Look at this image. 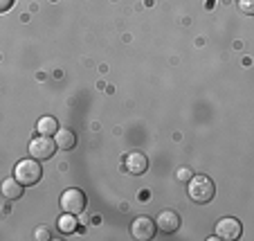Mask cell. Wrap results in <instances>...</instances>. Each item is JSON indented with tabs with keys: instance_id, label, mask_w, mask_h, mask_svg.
<instances>
[{
	"instance_id": "cell-1",
	"label": "cell",
	"mask_w": 254,
	"mask_h": 241,
	"mask_svg": "<svg viewBox=\"0 0 254 241\" xmlns=\"http://www.w3.org/2000/svg\"><path fill=\"white\" fill-rule=\"evenodd\" d=\"M41 176H43V169H41V162L39 160H20L18 164H16L14 169V178L18 180L23 187H27V185H36L41 180Z\"/></svg>"
},
{
	"instance_id": "cell-2",
	"label": "cell",
	"mask_w": 254,
	"mask_h": 241,
	"mask_svg": "<svg viewBox=\"0 0 254 241\" xmlns=\"http://www.w3.org/2000/svg\"><path fill=\"white\" fill-rule=\"evenodd\" d=\"M216 194L214 180L207 178V176H191L189 180V196H191L193 203H209Z\"/></svg>"
},
{
	"instance_id": "cell-3",
	"label": "cell",
	"mask_w": 254,
	"mask_h": 241,
	"mask_svg": "<svg viewBox=\"0 0 254 241\" xmlns=\"http://www.w3.org/2000/svg\"><path fill=\"white\" fill-rule=\"evenodd\" d=\"M86 194L81 192L79 187H70L65 189V192L61 194V210L63 214H74V217H79V214L86 210Z\"/></svg>"
},
{
	"instance_id": "cell-4",
	"label": "cell",
	"mask_w": 254,
	"mask_h": 241,
	"mask_svg": "<svg viewBox=\"0 0 254 241\" xmlns=\"http://www.w3.org/2000/svg\"><path fill=\"white\" fill-rule=\"evenodd\" d=\"M57 154V142L52 140V135H36L32 142H29V156L34 160H50Z\"/></svg>"
},
{
	"instance_id": "cell-5",
	"label": "cell",
	"mask_w": 254,
	"mask_h": 241,
	"mask_svg": "<svg viewBox=\"0 0 254 241\" xmlns=\"http://www.w3.org/2000/svg\"><path fill=\"white\" fill-rule=\"evenodd\" d=\"M214 232H216V237H218V239L234 241V239H239V237H241V232H243V226H241L239 219L225 217V219H221V221L216 223Z\"/></svg>"
},
{
	"instance_id": "cell-6",
	"label": "cell",
	"mask_w": 254,
	"mask_h": 241,
	"mask_svg": "<svg viewBox=\"0 0 254 241\" xmlns=\"http://www.w3.org/2000/svg\"><path fill=\"white\" fill-rule=\"evenodd\" d=\"M155 230H158V228H155V221L153 219H149V217H137L133 221V226H130V235H133L137 241L153 239Z\"/></svg>"
},
{
	"instance_id": "cell-7",
	"label": "cell",
	"mask_w": 254,
	"mask_h": 241,
	"mask_svg": "<svg viewBox=\"0 0 254 241\" xmlns=\"http://www.w3.org/2000/svg\"><path fill=\"white\" fill-rule=\"evenodd\" d=\"M155 228L164 235H173V232L180 230V217H178L173 210H162L155 219Z\"/></svg>"
},
{
	"instance_id": "cell-8",
	"label": "cell",
	"mask_w": 254,
	"mask_h": 241,
	"mask_svg": "<svg viewBox=\"0 0 254 241\" xmlns=\"http://www.w3.org/2000/svg\"><path fill=\"white\" fill-rule=\"evenodd\" d=\"M124 162H126L124 169L133 176H142L144 171L149 169V158H146L142 151H130V154L124 158Z\"/></svg>"
},
{
	"instance_id": "cell-9",
	"label": "cell",
	"mask_w": 254,
	"mask_h": 241,
	"mask_svg": "<svg viewBox=\"0 0 254 241\" xmlns=\"http://www.w3.org/2000/svg\"><path fill=\"white\" fill-rule=\"evenodd\" d=\"M57 138H54V142H57V149H63V151H70L77 147V135H74V131L70 129H59Z\"/></svg>"
},
{
	"instance_id": "cell-10",
	"label": "cell",
	"mask_w": 254,
	"mask_h": 241,
	"mask_svg": "<svg viewBox=\"0 0 254 241\" xmlns=\"http://www.w3.org/2000/svg\"><path fill=\"white\" fill-rule=\"evenodd\" d=\"M0 194H2V198L16 201V198L23 196V185H20L16 178H5L2 185H0Z\"/></svg>"
},
{
	"instance_id": "cell-11",
	"label": "cell",
	"mask_w": 254,
	"mask_h": 241,
	"mask_svg": "<svg viewBox=\"0 0 254 241\" xmlns=\"http://www.w3.org/2000/svg\"><path fill=\"white\" fill-rule=\"evenodd\" d=\"M36 131H39V135H54L59 131L57 117H52V115L41 117V120L36 122Z\"/></svg>"
},
{
	"instance_id": "cell-12",
	"label": "cell",
	"mask_w": 254,
	"mask_h": 241,
	"mask_svg": "<svg viewBox=\"0 0 254 241\" xmlns=\"http://www.w3.org/2000/svg\"><path fill=\"white\" fill-rule=\"evenodd\" d=\"M59 230L63 235H72V232L77 230V217L74 214H65V217L59 219Z\"/></svg>"
},
{
	"instance_id": "cell-13",
	"label": "cell",
	"mask_w": 254,
	"mask_h": 241,
	"mask_svg": "<svg viewBox=\"0 0 254 241\" xmlns=\"http://www.w3.org/2000/svg\"><path fill=\"white\" fill-rule=\"evenodd\" d=\"M178 180H183V183H189V180H191V176H193V171L189 167H180L178 169Z\"/></svg>"
},
{
	"instance_id": "cell-14",
	"label": "cell",
	"mask_w": 254,
	"mask_h": 241,
	"mask_svg": "<svg viewBox=\"0 0 254 241\" xmlns=\"http://www.w3.org/2000/svg\"><path fill=\"white\" fill-rule=\"evenodd\" d=\"M239 7L243 14H248V16L254 14V0H239Z\"/></svg>"
},
{
	"instance_id": "cell-15",
	"label": "cell",
	"mask_w": 254,
	"mask_h": 241,
	"mask_svg": "<svg viewBox=\"0 0 254 241\" xmlns=\"http://www.w3.org/2000/svg\"><path fill=\"white\" fill-rule=\"evenodd\" d=\"M34 237H36V239H41V241H50L52 239V235H50V230L48 228H36V232H34Z\"/></svg>"
},
{
	"instance_id": "cell-16",
	"label": "cell",
	"mask_w": 254,
	"mask_h": 241,
	"mask_svg": "<svg viewBox=\"0 0 254 241\" xmlns=\"http://www.w3.org/2000/svg\"><path fill=\"white\" fill-rule=\"evenodd\" d=\"M11 5H14V0H0V14H2V11H7Z\"/></svg>"
}]
</instances>
